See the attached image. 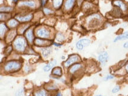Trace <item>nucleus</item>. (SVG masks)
Segmentation results:
<instances>
[{
  "instance_id": "obj_1",
  "label": "nucleus",
  "mask_w": 128,
  "mask_h": 96,
  "mask_svg": "<svg viewBox=\"0 0 128 96\" xmlns=\"http://www.w3.org/2000/svg\"><path fill=\"white\" fill-rule=\"evenodd\" d=\"M13 46L14 48L17 51L22 52L24 51L26 49L27 46H28V43H27L26 40L23 37L20 36L14 40Z\"/></svg>"
},
{
  "instance_id": "obj_2",
  "label": "nucleus",
  "mask_w": 128,
  "mask_h": 96,
  "mask_svg": "<svg viewBox=\"0 0 128 96\" xmlns=\"http://www.w3.org/2000/svg\"><path fill=\"white\" fill-rule=\"evenodd\" d=\"M102 21V17L98 14H92L87 18V24L90 28L97 27Z\"/></svg>"
},
{
  "instance_id": "obj_3",
  "label": "nucleus",
  "mask_w": 128,
  "mask_h": 96,
  "mask_svg": "<svg viewBox=\"0 0 128 96\" xmlns=\"http://www.w3.org/2000/svg\"><path fill=\"white\" fill-rule=\"evenodd\" d=\"M22 67V64L18 61H10L6 63L4 70L6 72H14L18 71Z\"/></svg>"
},
{
  "instance_id": "obj_4",
  "label": "nucleus",
  "mask_w": 128,
  "mask_h": 96,
  "mask_svg": "<svg viewBox=\"0 0 128 96\" xmlns=\"http://www.w3.org/2000/svg\"><path fill=\"white\" fill-rule=\"evenodd\" d=\"M92 43V41L90 39L87 38H83L80 39L79 40L76 41V48L78 51L84 50L86 47H88Z\"/></svg>"
},
{
  "instance_id": "obj_5",
  "label": "nucleus",
  "mask_w": 128,
  "mask_h": 96,
  "mask_svg": "<svg viewBox=\"0 0 128 96\" xmlns=\"http://www.w3.org/2000/svg\"><path fill=\"white\" fill-rule=\"evenodd\" d=\"M81 61V58L80 56L77 54H72L68 57L67 60L64 63V65L66 68H69L74 64L80 63Z\"/></svg>"
},
{
  "instance_id": "obj_6",
  "label": "nucleus",
  "mask_w": 128,
  "mask_h": 96,
  "mask_svg": "<svg viewBox=\"0 0 128 96\" xmlns=\"http://www.w3.org/2000/svg\"><path fill=\"white\" fill-rule=\"evenodd\" d=\"M98 61L102 66H105L109 60V55L106 51H102L99 52L98 55Z\"/></svg>"
},
{
  "instance_id": "obj_7",
  "label": "nucleus",
  "mask_w": 128,
  "mask_h": 96,
  "mask_svg": "<svg viewBox=\"0 0 128 96\" xmlns=\"http://www.w3.org/2000/svg\"><path fill=\"white\" fill-rule=\"evenodd\" d=\"M36 36L40 38L49 40L50 37V31L46 28H40L37 30Z\"/></svg>"
},
{
  "instance_id": "obj_8",
  "label": "nucleus",
  "mask_w": 128,
  "mask_h": 96,
  "mask_svg": "<svg viewBox=\"0 0 128 96\" xmlns=\"http://www.w3.org/2000/svg\"><path fill=\"white\" fill-rule=\"evenodd\" d=\"M83 64L80 63H77L74 64L72 65H71V67H69L68 71L71 75H74L76 74L78 71H80L83 68Z\"/></svg>"
},
{
  "instance_id": "obj_9",
  "label": "nucleus",
  "mask_w": 128,
  "mask_h": 96,
  "mask_svg": "<svg viewBox=\"0 0 128 96\" xmlns=\"http://www.w3.org/2000/svg\"><path fill=\"white\" fill-rule=\"evenodd\" d=\"M34 44L36 45V46L40 47H48L49 45L50 44L51 41L49 40H46V39H42V38H35L34 40Z\"/></svg>"
},
{
  "instance_id": "obj_10",
  "label": "nucleus",
  "mask_w": 128,
  "mask_h": 96,
  "mask_svg": "<svg viewBox=\"0 0 128 96\" xmlns=\"http://www.w3.org/2000/svg\"><path fill=\"white\" fill-rule=\"evenodd\" d=\"M112 4L118 8L120 9L122 11H126L128 9V6L122 0H113Z\"/></svg>"
},
{
  "instance_id": "obj_11",
  "label": "nucleus",
  "mask_w": 128,
  "mask_h": 96,
  "mask_svg": "<svg viewBox=\"0 0 128 96\" xmlns=\"http://www.w3.org/2000/svg\"><path fill=\"white\" fill-rule=\"evenodd\" d=\"M19 7H27L29 8H34L36 7V2L35 1H20L18 3Z\"/></svg>"
},
{
  "instance_id": "obj_12",
  "label": "nucleus",
  "mask_w": 128,
  "mask_h": 96,
  "mask_svg": "<svg viewBox=\"0 0 128 96\" xmlns=\"http://www.w3.org/2000/svg\"><path fill=\"white\" fill-rule=\"evenodd\" d=\"M26 38L27 40L28 41V42L30 44H32L34 42V33H33V29H28L26 32Z\"/></svg>"
},
{
  "instance_id": "obj_13",
  "label": "nucleus",
  "mask_w": 128,
  "mask_h": 96,
  "mask_svg": "<svg viewBox=\"0 0 128 96\" xmlns=\"http://www.w3.org/2000/svg\"><path fill=\"white\" fill-rule=\"evenodd\" d=\"M33 17V15L32 14H29L25 16H17L16 18L17 19L18 21L22 22H29L32 20Z\"/></svg>"
},
{
  "instance_id": "obj_14",
  "label": "nucleus",
  "mask_w": 128,
  "mask_h": 96,
  "mask_svg": "<svg viewBox=\"0 0 128 96\" xmlns=\"http://www.w3.org/2000/svg\"><path fill=\"white\" fill-rule=\"evenodd\" d=\"M40 51L43 57H44V58H48V57L50 55L51 52L52 51V49L51 47L48 46V47L40 48Z\"/></svg>"
},
{
  "instance_id": "obj_15",
  "label": "nucleus",
  "mask_w": 128,
  "mask_h": 96,
  "mask_svg": "<svg viewBox=\"0 0 128 96\" xmlns=\"http://www.w3.org/2000/svg\"><path fill=\"white\" fill-rule=\"evenodd\" d=\"M126 40H128V31L124 32L121 34L116 37L113 40V43H117L119 41Z\"/></svg>"
},
{
  "instance_id": "obj_16",
  "label": "nucleus",
  "mask_w": 128,
  "mask_h": 96,
  "mask_svg": "<svg viewBox=\"0 0 128 96\" xmlns=\"http://www.w3.org/2000/svg\"><path fill=\"white\" fill-rule=\"evenodd\" d=\"M76 2V0H66L64 4V8L65 10L70 11L72 9Z\"/></svg>"
},
{
  "instance_id": "obj_17",
  "label": "nucleus",
  "mask_w": 128,
  "mask_h": 96,
  "mask_svg": "<svg viewBox=\"0 0 128 96\" xmlns=\"http://www.w3.org/2000/svg\"><path fill=\"white\" fill-rule=\"evenodd\" d=\"M57 64V61L56 60H53L49 63L47 64L44 67V70L45 72H49L56 66Z\"/></svg>"
},
{
  "instance_id": "obj_18",
  "label": "nucleus",
  "mask_w": 128,
  "mask_h": 96,
  "mask_svg": "<svg viewBox=\"0 0 128 96\" xmlns=\"http://www.w3.org/2000/svg\"><path fill=\"white\" fill-rule=\"evenodd\" d=\"M52 75L55 76H58V77H61L62 75V68L60 67H54L52 70Z\"/></svg>"
},
{
  "instance_id": "obj_19",
  "label": "nucleus",
  "mask_w": 128,
  "mask_h": 96,
  "mask_svg": "<svg viewBox=\"0 0 128 96\" xmlns=\"http://www.w3.org/2000/svg\"><path fill=\"white\" fill-rule=\"evenodd\" d=\"M82 9H84V11H90V9L93 8L92 4L89 1H86V2L82 3Z\"/></svg>"
},
{
  "instance_id": "obj_20",
  "label": "nucleus",
  "mask_w": 128,
  "mask_h": 96,
  "mask_svg": "<svg viewBox=\"0 0 128 96\" xmlns=\"http://www.w3.org/2000/svg\"><path fill=\"white\" fill-rule=\"evenodd\" d=\"M64 0H52L53 7L55 9H59L61 7Z\"/></svg>"
},
{
  "instance_id": "obj_21",
  "label": "nucleus",
  "mask_w": 128,
  "mask_h": 96,
  "mask_svg": "<svg viewBox=\"0 0 128 96\" xmlns=\"http://www.w3.org/2000/svg\"><path fill=\"white\" fill-rule=\"evenodd\" d=\"M16 36V31L15 30H12V31H10L7 35V37H6V40H7L8 42H10V41H12V40L14 39V38Z\"/></svg>"
},
{
  "instance_id": "obj_22",
  "label": "nucleus",
  "mask_w": 128,
  "mask_h": 96,
  "mask_svg": "<svg viewBox=\"0 0 128 96\" xmlns=\"http://www.w3.org/2000/svg\"><path fill=\"white\" fill-rule=\"evenodd\" d=\"M34 96H49L47 91L45 90L41 89L39 90L36 91L34 93Z\"/></svg>"
},
{
  "instance_id": "obj_23",
  "label": "nucleus",
  "mask_w": 128,
  "mask_h": 96,
  "mask_svg": "<svg viewBox=\"0 0 128 96\" xmlns=\"http://www.w3.org/2000/svg\"><path fill=\"white\" fill-rule=\"evenodd\" d=\"M65 36H64V34H63L61 33H58L56 34V41L58 43H62L64 40H65Z\"/></svg>"
},
{
  "instance_id": "obj_24",
  "label": "nucleus",
  "mask_w": 128,
  "mask_h": 96,
  "mask_svg": "<svg viewBox=\"0 0 128 96\" xmlns=\"http://www.w3.org/2000/svg\"><path fill=\"white\" fill-rule=\"evenodd\" d=\"M7 27L4 24H0V37H2L4 36L5 33L7 31Z\"/></svg>"
},
{
  "instance_id": "obj_25",
  "label": "nucleus",
  "mask_w": 128,
  "mask_h": 96,
  "mask_svg": "<svg viewBox=\"0 0 128 96\" xmlns=\"http://www.w3.org/2000/svg\"><path fill=\"white\" fill-rule=\"evenodd\" d=\"M13 10V8L12 7H8V6H2V7H0V12H5V13H7V12H11Z\"/></svg>"
},
{
  "instance_id": "obj_26",
  "label": "nucleus",
  "mask_w": 128,
  "mask_h": 96,
  "mask_svg": "<svg viewBox=\"0 0 128 96\" xmlns=\"http://www.w3.org/2000/svg\"><path fill=\"white\" fill-rule=\"evenodd\" d=\"M18 21L17 20H14V19H12V20H10L8 21V25L9 27L10 28H14V27H16V26L18 25Z\"/></svg>"
},
{
  "instance_id": "obj_27",
  "label": "nucleus",
  "mask_w": 128,
  "mask_h": 96,
  "mask_svg": "<svg viewBox=\"0 0 128 96\" xmlns=\"http://www.w3.org/2000/svg\"><path fill=\"white\" fill-rule=\"evenodd\" d=\"M28 27H29V25H22V26H21L20 28H18V33H20V34H23L26 30H28L27 29L28 28Z\"/></svg>"
},
{
  "instance_id": "obj_28",
  "label": "nucleus",
  "mask_w": 128,
  "mask_h": 96,
  "mask_svg": "<svg viewBox=\"0 0 128 96\" xmlns=\"http://www.w3.org/2000/svg\"><path fill=\"white\" fill-rule=\"evenodd\" d=\"M10 17V15L7 13H0V20L4 21L8 19Z\"/></svg>"
},
{
  "instance_id": "obj_29",
  "label": "nucleus",
  "mask_w": 128,
  "mask_h": 96,
  "mask_svg": "<svg viewBox=\"0 0 128 96\" xmlns=\"http://www.w3.org/2000/svg\"><path fill=\"white\" fill-rule=\"evenodd\" d=\"M43 11H44V14L47 15H50V14H52L54 13V11H53L52 9H51L49 8H47V7L44 8V9H43Z\"/></svg>"
},
{
  "instance_id": "obj_30",
  "label": "nucleus",
  "mask_w": 128,
  "mask_h": 96,
  "mask_svg": "<svg viewBox=\"0 0 128 96\" xmlns=\"http://www.w3.org/2000/svg\"><path fill=\"white\" fill-rule=\"evenodd\" d=\"M114 78V76L112 74H108L106 76L104 77L103 80L104 81H108L109 80H113Z\"/></svg>"
},
{
  "instance_id": "obj_31",
  "label": "nucleus",
  "mask_w": 128,
  "mask_h": 96,
  "mask_svg": "<svg viewBox=\"0 0 128 96\" xmlns=\"http://www.w3.org/2000/svg\"><path fill=\"white\" fill-rule=\"evenodd\" d=\"M120 86L119 85H116V86H115L113 88V89H112V90H111V92L113 94H115V93H117L119 92L120 91Z\"/></svg>"
},
{
  "instance_id": "obj_32",
  "label": "nucleus",
  "mask_w": 128,
  "mask_h": 96,
  "mask_svg": "<svg viewBox=\"0 0 128 96\" xmlns=\"http://www.w3.org/2000/svg\"><path fill=\"white\" fill-rule=\"evenodd\" d=\"M24 94V90L23 89H19L16 94V96H23Z\"/></svg>"
},
{
  "instance_id": "obj_33",
  "label": "nucleus",
  "mask_w": 128,
  "mask_h": 96,
  "mask_svg": "<svg viewBox=\"0 0 128 96\" xmlns=\"http://www.w3.org/2000/svg\"><path fill=\"white\" fill-rule=\"evenodd\" d=\"M57 89V86L54 84V85H52L50 86H49V87H47L48 90H56Z\"/></svg>"
},
{
  "instance_id": "obj_34",
  "label": "nucleus",
  "mask_w": 128,
  "mask_h": 96,
  "mask_svg": "<svg viewBox=\"0 0 128 96\" xmlns=\"http://www.w3.org/2000/svg\"><path fill=\"white\" fill-rule=\"evenodd\" d=\"M123 47H124V48L128 49V41H126L125 43H124V44H123Z\"/></svg>"
},
{
  "instance_id": "obj_35",
  "label": "nucleus",
  "mask_w": 128,
  "mask_h": 96,
  "mask_svg": "<svg viewBox=\"0 0 128 96\" xmlns=\"http://www.w3.org/2000/svg\"><path fill=\"white\" fill-rule=\"evenodd\" d=\"M53 44H54V46H56V47H60V46H62V44H60V43H53Z\"/></svg>"
},
{
  "instance_id": "obj_36",
  "label": "nucleus",
  "mask_w": 128,
  "mask_h": 96,
  "mask_svg": "<svg viewBox=\"0 0 128 96\" xmlns=\"http://www.w3.org/2000/svg\"><path fill=\"white\" fill-rule=\"evenodd\" d=\"M30 70V67H28V65H26V66L25 67V68H24V70H25V71H26V72H27V73H28V72H29Z\"/></svg>"
},
{
  "instance_id": "obj_37",
  "label": "nucleus",
  "mask_w": 128,
  "mask_h": 96,
  "mask_svg": "<svg viewBox=\"0 0 128 96\" xmlns=\"http://www.w3.org/2000/svg\"><path fill=\"white\" fill-rule=\"evenodd\" d=\"M124 68H125V71L126 73H128V63L125 65V66H124Z\"/></svg>"
},
{
  "instance_id": "obj_38",
  "label": "nucleus",
  "mask_w": 128,
  "mask_h": 96,
  "mask_svg": "<svg viewBox=\"0 0 128 96\" xmlns=\"http://www.w3.org/2000/svg\"><path fill=\"white\" fill-rule=\"evenodd\" d=\"M56 96H62V94L60 93H57L56 95Z\"/></svg>"
},
{
  "instance_id": "obj_39",
  "label": "nucleus",
  "mask_w": 128,
  "mask_h": 96,
  "mask_svg": "<svg viewBox=\"0 0 128 96\" xmlns=\"http://www.w3.org/2000/svg\"><path fill=\"white\" fill-rule=\"evenodd\" d=\"M94 96H103V95H101V94H98V95H96Z\"/></svg>"
}]
</instances>
